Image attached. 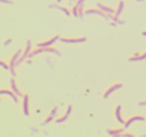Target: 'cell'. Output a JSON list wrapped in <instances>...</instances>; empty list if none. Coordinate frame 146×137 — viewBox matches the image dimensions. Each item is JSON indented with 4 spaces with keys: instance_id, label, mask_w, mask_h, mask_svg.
<instances>
[{
    "instance_id": "8992f818",
    "label": "cell",
    "mask_w": 146,
    "mask_h": 137,
    "mask_svg": "<svg viewBox=\"0 0 146 137\" xmlns=\"http://www.w3.org/2000/svg\"><path fill=\"white\" fill-rule=\"evenodd\" d=\"M123 86V85L121 84H115L113 86H112L110 89H108V90L106 91V92L105 93V95H104V99H107L108 96L111 94V93H113L114 91L117 90L118 89H120Z\"/></svg>"
},
{
    "instance_id": "d6986e66",
    "label": "cell",
    "mask_w": 146,
    "mask_h": 137,
    "mask_svg": "<svg viewBox=\"0 0 146 137\" xmlns=\"http://www.w3.org/2000/svg\"><path fill=\"white\" fill-rule=\"evenodd\" d=\"M1 65H2V66H3V67H4V69H8V67H7L6 65H4V64L3 61H1Z\"/></svg>"
},
{
    "instance_id": "4fadbf2b",
    "label": "cell",
    "mask_w": 146,
    "mask_h": 137,
    "mask_svg": "<svg viewBox=\"0 0 146 137\" xmlns=\"http://www.w3.org/2000/svg\"><path fill=\"white\" fill-rule=\"evenodd\" d=\"M0 93H1V94L6 93V94H8V95H9L10 96H12V98L14 99V100L15 101V102H18V99H17L16 96H15L14 94L12 93V92L9 91H8V90H2V91H1V92H0Z\"/></svg>"
},
{
    "instance_id": "5b68a950",
    "label": "cell",
    "mask_w": 146,
    "mask_h": 137,
    "mask_svg": "<svg viewBox=\"0 0 146 137\" xmlns=\"http://www.w3.org/2000/svg\"><path fill=\"white\" fill-rule=\"evenodd\" d=\"M23 109L24 114H25L26 116H29V96H28L27 94H26V95L24 96V97Z\"/></svg>"
},
{
    "instance_id": "44dd1931",
    "label": "cell",
    "mask_w": 146,
    "mask_h": 137,
    "mask_svg": "<svg viewBox=\"0 0 146 137\" xmlns=\"http://www.w3.org/2000/svg\"><path fill=\"white\" fill-rule=\"evenodd\" d=\"M11 41H12V40H11V39H9V40H7V41H6V42H5V44H9V43H10V42H11Z\"/></svg>"
},
{
    "instance_id": "6da1fadb",
    "label": "cell",
    "mask_w": 146,
    "mask_h": 137,
    "mask_svg": "<svg viewBox=\"0 0 146 137\" xmlns=\"http://www.w3.org/2000/svg\"><path fill=\"white\" fill-rule=\"evenodd\" d=\"M42 52H52V53H55V54H58V52L55 49H53V48H47V47H42L41 49H36L35 51H34L33 52H32L29 55V58L32 57L33 56L36 55L39 53H42Z\"/></svg>"
},
{
    "instance_id": "277c9868",
    "label": "cell",
    "mask_w": 146,
    "mask_h": 137,
    "mask_svg": "<svg viewBox=\"0 0 146 137\" xmlns=\"http://www.w3.org/2000/svg\"><path fill=\"white\" fill-rule=\"evenodd\" d=\"M60 40L62 42H66V43H80V42H84L86 41V38H78V39H65L62 38Z\"/></svg>"
},
{
    "instance_id": "9c48e42d",
    "label": "cell",
    "mask_w": 146,
    "mask_h": 137,
    "mask_svg": "<svg viewBox=\"0 0 146 137\" xmlns=\"http://www.w3.org/2000/svg\"><path fill=\"white\" fill-rule=\"evenodd\" d=\"M71 110H72V106H71V105H69L68 106L67 111H66V114H65L64 116L63 117H62L61 119H59L56 120V123H61V122H63V121H66V120L68 119V116L70 115L71 112Z\"/></svg>"
},
{
    "instance_id": "7402d4cb",
    "label": "cell",
    "mask_w": 146,
    "mask_h": 137,
    "mask_svg": "<svg viewBox=\"0 0 146 137\" xmlns=\"http://www.w3.org/2000/svg\"><path fill=\"white\" fill-rule=\"evenodd\" d=\"M124 136H132L133 135H131V134H125Z\"/></svg>"
},
{
    "instance_id": "e0dca14e",
    "label": "cell",
    "mask_w": 146,
    "mask_h": 137,
    "mask_svg": "<svg viewBox=\"0 0 146 137\" xmlns=\"http://www.w3.org/2000/svg\"><path fill=\"white\" fill-rule=\"evenodd\" d=\"M123 9V2H120L118 9V11H117L116 14V17H118L121 14V12H122Z\"/></svg>"
},
{
    "instance_id": "ba28073f",
    "label": "cell",
    "mask_w": 146,
    "mask_h": 137,
    "mask_svg": "<svg viewBox=\"0 0 146 137\" xmlns=\"http://www.w3.org/2000/svg\"><path fill=\"white\" fill-rule=\"evenodd\" d=\"M144 120H145V118H144V117H139V116L130 118V119L128 121H127V122L126 123L125 127H126V128H128L129 126L132 123L135 122V121H144Z\"/></svg>"
},
{
    "instance_id": "cb8c5ba5",
    "label": "cell",
    "mask_w": 146,
    "mask_h": 137,
    "mask_svg": "<svg viewBox=\"0 0 146 137\" xmlns=\"http://www.w3.org/2000/svg\"><path fill=\"white\" fill-rule=\"evenodd\" d=\"M137 1H138V2H141V1H143V0H137Z\"/></svg>"
},
{
    "instance_id": "8fae6325",
    "label": "cell",
    "mask_w": 146,
    "mask_h": 137,
    "mask_svg": "<svg viewBox=\"0 0 146 137\" xmlns=\"http://www.w3.org/2000/svg\"><path fill=\"white\" fill-rule=\"evenodd\" d=\"M120 111H121V106L120 105L118 106L116 108V118L118 121H119L121 124H123L124 123V121L122 119L121 117V114H120Z\"/></svg>"
},
{
    "instance_id": "5bb4252c",
    "label": "cell",
    "mask_w": 146,
    "mask_h": 137,
    "mask_svg": "<svg viewBox=\"0 0 146 137\" xmlns=\"http://www.w3.org/2000/svg\"><path fill=\"white\" fill-rule=\"evenodd\" d=\"M97 5L99 6V8H101L102 10L105 11V12H108V13H111V14L114 13V10L113 9H111V8H108V7H106V6H103V5H101V4H98Z\"/></svg>"
},
{
    "instance_id": "9a60e30c",
    "label": "cell",
    "mask_w": 146,
    "mask_h": 137,
    "mask_svg": "<svg viewBox=\"0 0 146 137\" xmlns=\"http://www.w3.org/2000/svg\"><path fill=\"white\" fill-rule=\"evenodd\" d=\"M86 14H98V15L103 16V17H105V19H107V18H106V16H105L104 14H103V13H101V12H99V11L95 10V9H89V10H87V11L86 12Z\"/></svg>"
},
{
    "instance_id": "ffe728a7",
    "label": "cell",
    "mask_w": 146,
    "mask_h": 137,
    "mask_svg": "<svg viewBox=\"0 0 146 137\" xmlns=\"http://www.w3.org/2000/svg\"><path fill=\"white\" fill-rule=\"evenodd\" d=\"M139 105L140 106H144V105H146V102H140L139 103Z\"/></svg>"
},
{
    "instance_id": "52a82bcc",
    "label": "cell",
    "mask_w": 146,
    "mask_h": 137,
    "mask_svg": "<svg viewBox=\"0 0 146 137\" xmlns=\"http://www.w3.org/2000/svg\"><path fill=\"white\" fill-rule=\"evenodd\" d=\"M58 39V36H56V37H54L53 38H52L51 39H50L49 41H45V42H43V43H40V44H37V47H49L50 45H51V44H53V43H54Z\"/></svg>"
},
{
    "instance_id": "3957f363",
    "label": "cell",
    "mask_w": 146,
    "mask_h": 137,
    "mask_svg": "<svg viewBox=\"0 0 146 137\" xmlns=\"http://www.w3.org/2000/svg\"><path fill=\"white\" fill-rule=\"evenodd\" d=\"M30 50H31V41H30V40H28V41H27V46H26V49L24 51V54L22 55V56L19 59V61L16 62V64H15V65L19 64L20 62H21V61H23L24 59L26 58V56H29V52H30Z\"/></svg>"
},
{
    "instance_id": "603a6c76",
    "label": "cell",
    "mask_w": 146,
    "mask_h": 137,
    "mask_svg": "<svg viewBox=\"0 0 146 137\" xmlns=\"http://www.w3.org/2000/svg\"><path fill=\"white\" fill-rule=\"evenodd\" d=\"M142 34H143V36H145V37H146V32H143V33H142Z\"/></svg>"
},
{
    "instance_id": "7c38bea8",
    "label": "cell",
    "mask_w": 146,
    "mask_h": 137,
    "mask_svg": "<svg viewBox=\"0 0 146 137\" xmlns=\"http://www.w3.org/2000/svg\"><path fill=\"white\" fill-rule=\"evenodd\" d=\"M146 59V52L145 54H143V55L141 56H135V57H133V58H130L129 59L130 61H141V60H143Z\"/></svg>"
},
{
    "instance_id": "ac0fdd59",
    "label": "cell",
    "mask_w": 146,
    "mask_h": 137,
    "mask_svg": "<svg viewBox=\"0 0 146 137\" xmlns=\"http://www.w3.org/2000/svg\"><path fill=\"white\" fill-rule=\"evenodd\" d=\"M57 8H58V9H60L61 10H62V11H64V12L66 14V15H68V16H69V12H68V11L67 9H64V8H62V7H59V6H56Z\"/></svg>"
},
{
    "instance_id": "7a4b0ae2",
    "label": "cell",
    "mask_w": 146,
    "mask_h": 137,
    "mask_svg": "<svg viewBox=\"0 0 146 137\" xmlns=\"http://www.w3.org/2000/svg\"><path fill=\"white\" fill-rule=\"evenodd\" d=\"M21 52V49H19L18 52H17L13 56V57L12 58V60H11V62H10V70H11V72L13 74V76H16L14 71V67L15 64H16L17 59L18 57L20 55Z\"/></svg>"
},
{
    "instance_id": "2e32d148",
    "label": "cell",
    "mask_w": 146,
    "mask_h": 137,
    "mask_svg": "<svg viewBox=\"0 0 146 137\" xmlns=\"http://www.w3.org/2000/svg\"><path fill=\"white\" fill-rule=\"evenodd\" d=\"M108 133L114 136H119L120 134L123 131V128H120V129H117V130H108Z\"/></svg>"
},
{
    "instance_id": "30bf717a",
    "label": "cell",
    "mask_w": 146,
    "mask_h": 137,
    "mask_svg": "<svg viewBox=\"0 0 146 137\" xmlns=\"http://www.w3.org/2000/svg\"><path fill=\"white\" fill-rule=\"evenodd\" d=\"M10 84H11V87H12V90L14 91V92L16 94H17L18 96H22L21 93L19 91V89H18L17 87V86H16V84H15V82L14 79H11V80H10Z\"/></svg>"
}]
</instances>
